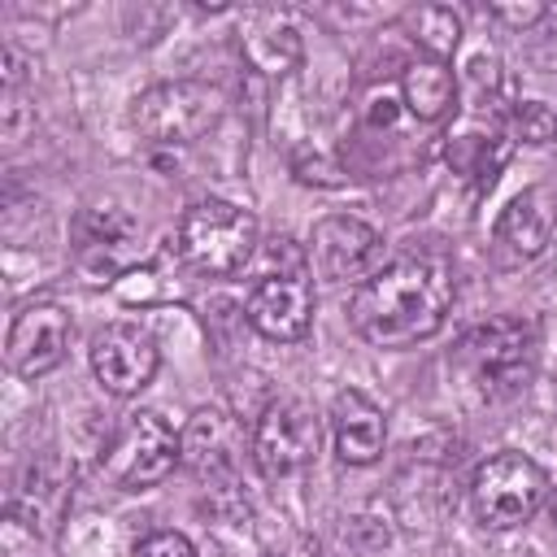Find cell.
Masks as SVG:
<instances>
[{"instance_id":"obj_15","label":"cell","mask_w":557,"mask_h":557,"mask_svg":"<svg viewBox=\"0 0 557 557\" xmlns=\"http://www.w3.org/2000/svg\"><path fill=\"white\" fill-rule=\"evenodd\" d=\"M331 440L344 466H370L387 448V418L366 392L344 387L331 400Z\"/></svg>"},{"instance_id":"obj_7","label":"cell","mask_w":557,"mask_h":557,"mask_svg":"<svg viewBox=\"0 0 557 557\" xmlns=\"http://www.w3.org/2000/svg\"><path fill=\"white\" fill-rule=\"evenodd\" d=\"M544 500H548V474L540 470V461H531L527 453H513V448L487 457L470 479L474 518L492 531H513V527L531 522Z\"/></svg>"},{"instance_id":"obj_3","label":"cell","mask_w":557,"mask_h":557,"mask_svg":"<svg viewBox=\"0 0 557 557\" xmlns=\"http://www.w3.org/2000/svg\"><path fill=\"white\" fill-rule=\"evenodd\" d=\"M244 318L257 335L296 344L313 326V283H309V252L296 239H274L270 244V265L265 274L248 287Z\"/></svg>"},{"instance_id":"obj_2","label":"cell","mask_w":557,"mask_h":557,"mask_svg":"<svg viewBox=\"0 0 557 557\" xmlns=\"http://www.w3.org/2000/svg\"><path fill=\"white\" fill-rule=\"evenodd\" d=\"M540 361V335L527 318H487L470 326L457 344V366L466 370L470 387L483 400H509L518 396Z\"/></svg>"},{"instance_id":"obj_13","label":"cell","mask_w":557,"mask_h":557,"mask_svg":"<svg viewBox=\"0 0 557 557\" xmlns=\"http://www.w3.org/2000/svg\"><path fill=\"white\" fill-rule=\"evenodd\" d=\"M244 457V431L222 409H196L178 431V466L196 479L226 483Z\"/></svg>"},{"instance_id":"obj_12","label":"cell","mask_w":557,"mask_h":557,"mask_svg":"<svg viewBox=\"0 0 557 557\" xmlns=\"http://www.w3.org/2000/svg\"><path fill=\"white\" fill-rule=\"evenodd\" d=\"M70 309L57 300H30L13 313L9 339H4V361L17 379H44L48 370L61 366L65 344H70Z\"/></svg>"},{"instance_id":"obj_25","label":"cell","mask_w":557,"mask_h":557,"mask_svg":"<svg viewBox=\"0 0 557 557\" xmlns=\"http://www.w3.org/2000/svg\"><path fill=\"white\" fill-rule=\"evenodd\" d=\"M548 505H553V522H557V492H553V500H548Z\"/></svg>"},{"instance_id":"obj_23","label":"cell","mask_w":557,"mask_h":557,"mask_svg":"<svg viewBox=\"0 0 557 557\" xmlns=\"http://www.w3.org/2000/svg\"><path fill=\"white\" fill-rule=\"evenodd\" d=\"M135 557H196V548L183 531H152L135 544Z\"/></svg>"},{"instance_id":"obj_21","label":"cell","mask_w":557,"mask_h":557,"mask_svg":"<svg viewBox=\"0 0 557 557\" xmlns=\"http://www.w3.org/2000/svg\"><path fill=\"white\" fill-rule=\"evenodd\" d=\"M131 231H135V222H131V213H122V209H91L83 222H78V239H83V248L87 252H113L117 244H126L131 239Z\"/></svg>"},{"instance_id":"obj_22","label":"cell","mask_w":557,"mask_h":557,"mask_svg":"<svg viewBox=\"0 0 557 557\" xmlns=\"http://www.w3.org/2000/svg\"><path fill=\"white\" fill-rule=\"evenodd\" d=\"M48 553H52V544L44 535H35L26 522L4 513V522H0V557H48Z\"/></svg>"},{"instance_id":"obj_14","label":"cell","mask_w":557,"mask_h":557,"mask_svg":"<svg viewBox=\"0 0 557 557\" xmlns=\"http://www.w3.org/2000/svg\"><path fill=\"white\" fill-rule=\"evenodd\" d=\"M65 505H70V474H65L61 457L57 453H39L26 466V474L17 479V487L9 492L4 513H13L17 522H26L35 535H44L52 544L57 527L65 518Z\"/></svg>"},{"instance_id":"obj_18","label":"cell","mask_w":557,"mask_h":557,"mask_svg":"<svg viewBox=\"0 0 557 557\" xmlns=\"http://www.w3.org/2000/svg\"><path fill=\"white\" fill-rule=\"evenodd\" d=\"M409 26H413V44L435 61H448L453 48L461 44V13L448 4H422L418 13H409Z\"/></svg>"},{"instance_id":"obj_8","label":"cell","mask_w":557,"mask_h":557,"mask_svg":"<svg viewBox=\"0 0 557 557\" xmlns=\"http://www.w3.org/2000/svg\"><path fill=\"white\" fill-rule=\"evenodd\" d=\"M318 444H322V418L313 413V405L296 396H278L252 422L248 453L265 479H292L318 457Z\"/></svg>"},{"instance_id":"obj_6","label":"cell","mask_w":557,"mask_h":557,"mask_svg":"<svg viewBox=\"0 0 557 557\" xmlns=\"http://www.w3.org/2000/svg\"><path fill=\"white\" fill-rule=\"evenodd\" d=\"M174 466H178V431L157 409L126 413L100 453V474L117 492H148Z\"/></svg>"},{"instance_id":"obj_11","label":"cell","mask_w":557,"mask_h":557,"mask_svg":"<svg viewBox=\"0 0 557 557\" xmlns=\"http://www.w3.org/2000/svg\"><path fill=\"white\" fill-rule=\"evenodd\" d=\"M91 374L104 392L113 396H135L152 383L157 366H161V348L152 339V331H144L139 322H109L91 335Z\"/></svg>"},{"instance_id":"obj_16","label":"cell","mask_w":557,"mask_h":557,"mask_svg":"<svg viewBox=\"0 0 557 557\" xmlns=\"http://www.w3.org/2000/svg\"><path fill=\"white\" fill-rule=\"evenodd\" d=\"M509 152H513V139H509L505 122H487V117L461 122V126L448 135V144H444L448 165H453L461 178H470L474 187H492V178L505 170Z\"/></svg>"},{"instance_id":"obj_5","label":"cell","mask_w":557,"mask_h":557,"mask_svg":"<svg viewBox=\"0 0 557 557\" xmlns=\"http://www.w3.org/2000/svg\"><path fill=\"white\" fill-rule=\"evenodd\" d=\"M178 252L196 274L231 278L257 252V218L231 200H196L178 218Z\"/></svg>"},{"instance_id":"obj_1","label":"cell","mask_w":557,"mask_h":557,"mask_svg":"<svg viewBox=\"0 0 557 557\" xmlns=\"http://www.w3.org/2000/svg\"><path fill=\"white\" fill-rule=\"evenodd\" d=\"M457 296L453 265L435 252H405L379 265L348 300L352 331L374 348H413L431 339Z\"/></svg>"},{"instance_id":"obj_20","label":"cell","mask_w":557,"mask_h":557,"mask_svg":"<svg viewBox=\"0 0 557 557\" xmlns=\"http://www.w3.org/2000/svg\"><path fill=\"white\" fill-rule=\"evenodd\" d=\"M244 52L257 70L265 74H283L287 65L300 61V39L292 35V26H278L274 35H244Z\"/></svg>"},{"instance_id":"obj_10","label":"cell","mask_w":557,"mask_h":557,"mask_svg":"<svg viewBox=\"0 0 557 557\" xmlns=\"http://www.w3.org/2000/svg\"><path fill=\"white\" fill-rule=\"evenodd\" d=\"M553 231H557V191L535 183V187H522L496 218L492 226V261L500 270H518V265H531L535 257H544V248L553 244Z\"/></svg>"},{"instance_id":"obj_24","label":"cell","mask_w":557,"mask_h":557,"mask_svg":"<svg viewBox=\"0 0 557 557\" xmlns=\"http://www.w3.org/2000/svg\"><path fill=\"white\" fill-rule=\"evenodd\" d=\"M496 22H509V26H535L540 17H548V4H492L487 9Z\"/></svg>"},{"instance_id":"obj_17","label":"cell","mask_w":557,"mask_h":557,"mask_svg":"<svg viewBox=\"0 0 557 557\" xmlns=\"http://www.w3.org/2000/svg\"><path fill=\"white\" fill-rule=\"evenodd\" d=\"M457 74L448 61L435 57H418L400 70V104L418 117V122H440L453 113L457 104Z\"/></svg>"},{"instance_id":"obj_4","label":"cell","mask_w":557,"mask_h":557,"mask_svg":"<svg viewBox=\"0 0 557 557\" xmlns=\"http://www.w3.org/2000/svg\"><path fill=\"white\" fill-rule=\"evenodd\" d=\"M226 113V91L200 78H174L157 83L135 96L131 122L152 148H183L209 135Z\"/></svg>"},{"instance_id":"obj_9","label":"cell","mask_w":557,"mask_h":557,"mask_svg":"<svg viewBox=\"0 0 557 557\" xmlns=\"http://www.w3.org/2000/svg\"><path fill=\"white\" fill-rule=\"evenodd\" d=\"M379 265H383V235L370 222L352 213H326L322 222H313L309 270H318V278L361 287Z\"/></svg>"},{"instance_id":"obj_19","label":"cell","mask_w":557,"mask_h":557,"mask_svg":"<svg viewBox=\"0 0 557 557\" xmlns=\"http://www.w3.org/2000/svg\"><path fill=\"white\" fill-rule=\"evenodd\" d=\"M509 139L522 144H553L557 139V109L548 100H513L505 113Z\"/></svg>"}]
</instances>
